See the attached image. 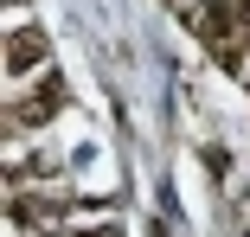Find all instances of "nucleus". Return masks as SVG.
<instances>
[{"mask_svg":"<svg viewBox=\"0 0 250 237\" xmlns=\"http://www.w3.org/2000/svg\"><path fill=\"white\" fill-rule=\"evenodd\" d=\"M39 58V32H13V71H26Z\"/></svg>","mask_w":250,"mask_h":237,"instance_id":"f257e3e1","label":"nucleus"},{"mask_svg":"<svg viewBox=\"0 0 250 237\" xmlns=\"http://www.w3.org/2000/svg\"><path fill=\"white\" fill-rule=\"evenodd\" d=\"M77 237H122V231H116V224H103V231H77Z\"/></svg>","mask_w":250,"mask_h":237,"instance_id":"f03ea898","label":"nucleus"}]
</instances>
